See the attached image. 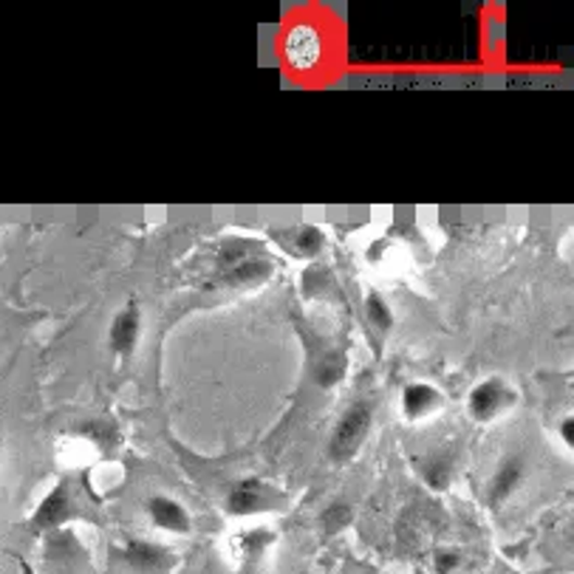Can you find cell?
<instances>
[{
  "mask_svg": "<svg viewBox=\"0 0 574 574\" xmlns=\"http://www.w3.org/2000/svg\"><path fill=\"white\" fill-rule=\"evenodd\" d=\"M371 422H373V403H368V399L354 403L352 408L343 413L337 428H334V436H331V442H329L331 456H334L337 461L352 459L354 452H357L359 447H362V442L368 438Z\"/></svg>",
  "mask_w": 574,
  "mask_h": 574,
  "instance_id": "1",
  "label": "cell"
},
{
  "mask_svg": "<svg viewBox=\"0 0 574 574\" xmlns=\"http://www.w3.org/2000/svg\"><path fill=\"white\" fill-rule=\"evenodd\" d=\"M512 405H515V391L501 377H487V380L475 382L467 396V410L475 422H493L501 413L512 410Z\"/></svg>",
  "mask_w": 574,
  "mask_h": 574,
  "instance_id": "2",
  "label": "cell"
},
{
  "mask_svg": "<svg viewBox=\"0 0 574 574\" xmlns=\"http://www.w3.org/2000/svg\"><path fill=\"white\" fill-rule=\"evenodd\" d=\"M125 563L139 574H167L176 566V554L153 540H128L125 546Z\"/></svg>",
  "mask_w": 574,
  "mask_h": 574,
  "instance_id": "3",
  "label": "cell"
},
{
  "mask_svg": "<svg viewBox=\"0 0 574 574\" xmlns=\"http://www.w3.org/2000/svg\"><path fill=\"white\" fill-rule=\"evenodd\" d=\"M399 405H403L405 419H410V422H422V419L433 417L436 410H442L445 396H442V391H438L433 382L417 380L405 385L403 396H399Z\"/></svg>",
  "mask_w": 574,
  "mask_h": 574,
  "instance_id": "4",
  "label": "cell"
},
{
  "mask_svg": "<svg viewBox=\"0 0 574 574\" xmlns=\"http://www.w3.org/2000/svg\"><path fill=\"white\" fill-rule=\"evenodd\" d=\"M524 479H526V459L524 456H521V452H510V456H503V459L498 461L493 479H489V487H487L489 501L493 503L510 501L518 489H521Z\"/></svg>",
  "mask_w": 574,
  "mask_h": 574,
  "instance_id": "5",
  "label": "cell"
},
{
  "mask_svg": "<svg viewBox=\"0 0 574 574\" xmlns=\"http://www.w3.org/2000/svg\"><path fill=\"white\" fill-rule=\"evenodd\" d=\"M148 515H151L153 526L167 532V535H187L193 530V521H190V512H187L184 503L170 496H151Z\"/></svg>",
  "mask_w": 574,
  "mask_h": 574,
  "instance_id": "6",
  "label": "cell"
},
{
  "mask_svg": "<svg viewBox=\"0 0 574 574\" xmlns=\"http://www.w3.org/2000/svg\"><path fill=\"white\" fill-rule=\"evenodd\" d=\"M221 269L224 280H227L230 286H252V283L269 278V264L258 258H250L246 252H224Z\"/></svg>",
  "mask_w": 574,
  "mask_h": 574,
  "instance_id": "7",
  "label": "cell"
},
{
  "mask_svg": "<svg viewBox=\"0 0 574 574\" xmlns=\"http://www.w3.org/2000/svg\"><path fill=\"white\" fill-rule=\"evenodd\" d=\"M139 331H142V315H139V309L133 303L125 306L123 311H116L109 329V343L116 357H128V354L137 348Z\"/></svg>",
  "mask_w": 574,
  "mask_h": 574,
  "instance_id": "8",
  "label": "cell"
},
{
  "mask_svg": "<svg viewBox=\"0 0 574 574\" xmlns=\"http://www.w3.org/2000/svg\"><path fill=\"white\" fill-rule=\"evenodd\" d=\"M269 498H266V487L258 479H244L230 489L227 496V512L235 518L255 515V512H264L269 507Z\"/></svg>",
  "mask_w": 574,
  "mask_h": 574,
  "instance_id": "9",
  "label": "cell"
},
{
  "mask_svg": "<svg viewBox=\"0 0 574 574\" xmlns=\"http://www.w3.org/2000/svg\"><path fill=\"white\" fill-rule=\"evenodd\" d=\"M417 470L431 489H447L456 475V456L450 450H433L417 459Z\"/></svg>",
  "mask_w": 574,
  "mask_h": 574,
  "instance_id": "10",
  "label": "cell"
},
{
  "mask_svg": "<svg viewBox=\"0 0 574 574\" xmlns=\"http://www.w3.org/2000/svg\"><path fill=\"white\" fill-rule=\"evenodd\" d=\"M68 515H72V501H68V493H65V487H54L49 496L43 498L40 510L35 512V526H40V530H51V526L63 524Z\"/></svg>",
  "mask_w": 574,
  "mask_h": 574,
  "instance_id": "11",
  "label": "cell"
},
{
  "mask_svg": "<svg viewBox=\"0 0 574 574\" xmlns=\"http://www.w3.org/2000/svg\"><path fill=\"white\" fill-rule=\"evenodd\" d=\"M286 54L295 65H311L320 58V37L309 26H297L286 40Z\"/></svg>",
  "mask_w": 574,
  "mask_h": 574,
  "instance_id": "12",
  "label": "cell"
},
{
  "mask_svg": "<svg viewBox=\"0 0 574 574\" xmlns=\"http://www.w3.org/2000/svg\"><path fill=\"white\" fill-rule=\"evenodd\" d=\"M272 544V535L266 530H252V532H244L241 538L235 540V549H238V558H241V566L244 569H252L258 566V560L264 558L266 546Z\"/></svg>",
  "mask_w": 574,
  "mask_h": 574,
  "instance_id": "13",
  "label": "cell"
},
{
  "mask_svg": "<svg viewBox=\"0 0 574 574\" xmlns=\"http://www.w3.org/2000/svg\"><path fill=\"white\" fill-rule=\"evenodd\" d=\"M366 317L368 323L377 331H382V334L394 326V309H391L388 301H385L380 292H368L366 295Z\"/></svg>",
  "mask_w": 574,
  "mask_h": 574,
  "instance_id": "14",
  "label": "cell"
},
{
  "mask_svg": "<svg viewBox=\"0 0 574 574\" xmlns=\"http://www.w3.org/2000/svg\"><path fill=\"white\" fill-rule=\"evenodd\" d=\"M326 244V235L320 227H311V224H306V227H301L295 235V250L301 252V255H317V252L323 250Z\"/></svg>",
  "mask_w": 574,
  "mask_h": 574,
  "instance_id": "15",
  "label": "cell"
},
{
  "mask_svg": "<svg viewBox=\"0 0 574 574\" xmlns=\"http://www.w3.org/2000/svg\"><path fill=\"white\" fill-rule=\"evenodd\" d=\"M352 521V507L348 503H331L329 510L323 512V526L326 532H337Z\"/></svg>",
  "mask_w": 574,
  "mask_h": 574,
  "instance_id": "16",
  "label": "cell"
},
{
  "mask_svg": "<svg viewBox=\"0 0 574 574\" xmlns=\"http://www.w3.org/2000/svg\"><path fill=\"white\" fill-rule=\"evenodd\" d=\"M433 566H436L438 574H452L461 566V552L459 549H452V546H445V549H438V552L433 554Z\"/></svg>",
  "mask_w": 574,
  "mask_h": 574,
  "instance_id": "17",
  "label": "cell"
},
{
  "mask_svg": "<svg viewBox=\"0 0 574 574\" xmlns=\"http://www.w3.org/2000/svg\"><path fill=\"white\" fill-rule=\"evenodd\" d=\"M560 438H563V445L572 450L574 447V419L572 417H563V422H560Z\"/></svg>",
  "mask_w": 574,
  "mask_h": 574,
  "instance_id": "18",
  "label": "cell"
}]
</instances>
